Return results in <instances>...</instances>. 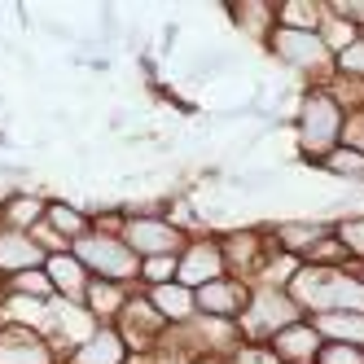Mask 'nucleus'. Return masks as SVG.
Returning a JSON list of instances; mask_svg holds the SVG:
<instances>
[{"mask_svg": "<svg viewBox=\"0 0 364 364\" xmlns=\"http://www.w3.org/2000/svg\"><path fill=\"white\" fill-rule=\"evenodd\" d=\"M220 246H224V264L232 277L242 281H259L268 268V259L277 255L272 250V237H268V224H228L220 232Z\"/></svg>", "mask_w": 364, "mask_h": 364, "instance_id": "5", "label": "nucleus"}, {"mask_svg": "<svg viewBox=\"0 0 364 364\" xmlns=\"http://www.w3.org/2000/svg\"><path fill=\"white\" fill-rule=\"evenodd\" d=\"M132 290H136V285H132ZM132 290H127V285H110V281H92V285H88L84 307L92 311V321H97V325H110V321L119 316V307L127 303V294H132Z\"/></svg>", "mask_w": 364, "mask_h": 364, "instance_id": "22", "label": "nucleus"}, {"mask_svg": "<svg viewBox=\"0 0 364 364\" xmlns=\"http://www.w3.org/2000/svg\"><path fill=\"white\" fill-rule=\"evenodd\" d=\"M360 277H364V268H360Z\"/></svg>", "mask_w": 364, "mask_h": 364, "instance_id": "35", "label": "nucleus"}, {"mask_svg": "<svg viewBox=\"0 0 364 364\" xmlns=\"http://www.w3.org/2000/svg\"><path fill=\"white\" fill-rule=\"evenodd\" d=\"M145 299H149L154 311L167 321V329H180V325H189V321L198 316V299H193L189 285H180V281H171V285H154V290H145Z\"/></svg>", "mask_w": 364, "mask_h": 364, "instance_id": "17", "label": "nucleus"}, {"mask_svg": "<svg viewBox=\"0 0 364 364\" xmlns=\"http://www.w3.org/2000/svg\"><path fill=\"white\" fill-rule=\"evenodd\" d=\"M224 9V18L237 27L250 44H259L264 48V40L272 36V27H277V5L272 0H228V5H220Z\"/></svg>", "mask_w": 364, "mask_h": 364, "instance_id": "15", "label": "nucleus"}, {"mask_svg": "<svg viewBox=\"0 0 364 364\" xmlns=\"http://www.w3.org/2000/svg\"><path fill=\"white\" fill-rule=\"evenodd\" d=\"M228 277V264H224V246H220V232H193L180 250V272L176 281L189 285V290H202V285H211Z\"/></svg>", "mask_w": 364, "mask_h": 364, "instance_id": "7", "label": "nucleus"}, {"mask_svg": "<svg viewBox=\"0 0 364 364\" xmlns=\"http://www.w3.org/2000/svg\"><path fill=\"white\" fill-rule=\"evenodd\" d=\"M299 321H303V311H299V303L290 299L285 285L255 281L250 285V307H246V316L237 325H242V338H246L250 347H268L281 329H290Z\"/></svg>", "mask_w": 364, "mask_h": 364, "instance_id": "3", "label": "nucleus"}, {"mask_svg": "<svg viewBox=\"0 0 364 364\" xmlns=\"http://www.w3.org/2000/svg\"><path fill=\"white\" fill-rule=\"evenodd\" d=\"M176 40H180V22H167L163 27V53H176Z\"/></svg>", "mask_w": 364, "mask_h": 364, "instance_id": "32", "label": "nucleus"}, {"mask_svg": "<svg viewBox=\"0 0 364 364\" xmlns=\"http://www.w3.org/2000/svg\"><path fill=\"white\" fill-rule=\"evenodd\" d=\"M333 237L347 246L351 264L364 268V211H351V215H338L333 220Z\"/></svg>", "mask_w": 364, "mask_h": 364, "instance_id": "25", "label": "nucleus"}, {"mask_svg": "<svg viewBox=\"0 0 364 364\" xmlns=\"http://www.w3.org/2000/svg\"><path fill=\"white\" fill-rule=\"evenodd\" d=\"M127 360H132V351H127L123 333L114 325H97L84 343H75L62 355V364H127Z\"/></svg>", "mask_w": 364, "mask_h": 364, "instance_id": "11", "label": "nucleus"}, {"mask_svg": "<svg viewBox=\"0 0 364 364\" xmlns=\"http://www.w3.org/2000/svg\"><path fill=\"white\" fill-rule=\"evenodd\" d=\"M224 364H277V360H272V351H268V347H250V343H246V347L232 351Z\"/></svg>", "mask_w": 364, "mask_h": 364, "instance_id": "31", "label": "nucleus"}, {"mask_svg": "<svg viewBox=\"0 0 364 364\" xmlns=\"http://www.w3.org/2000/svg\"><path fill=\"white\" fill-rule=\"evenodd\" d=\"M0 145H9V132H0Z\"/></svg>", "mask_w": 364, "mask_h": 364, "instance_id": "34", "label": "nucleus"}, {"mask_svg": "<svg viewBox=\"0 0 364 364\" xmlns=\"http://www.w3.org/2000/svg\"><path fill=\"white\" fill-rule=\"evenodd\" d=\"M44 224L53 228L66 246H75L80 237H88V232H92V215L84 211V206H80V202H70V198H53V193H48Z\"/></svg>", "mask_w": 364, "mask_h": 364, "instance_id": "18", "label": "nucleus"}, {"mask_svg": "<svg viewBox=\"0 0 364 364\" xmlns=\"http://www.w3.org/2000/svg\"><path fill=\"white\" fill-rule=\"evenodd\" d=\"M343 123L347 106L333 97L329 84H311L299 88V106H294V159L316 167L329 149L343 145Z\"/></svg>", "mask_w": 364, "mask_h": 364, "instance_id": "1", "label": "nucleus"}, {"mask_svg": "<svg viewBox=\"0 0 364 364\" xmlns=\"http://www.w3.org/2000/svg\"><path fill=\"white\" fill-rule=\"evenodd\" d=\"M5 307H9V281L0 277V316H5Z\"/></svg>", "mask_w": 364, "mask_h": 364, "instance_id": "33", "label": "nucleus"}, {"mask_svg": "<svg viewBox=\"0 0 364 364\" xmlns=\"http://www.w3.org/2000/svg\"><path fill=\"white\" fill-rule=\"evenodd\" d=\"M321 329L325 343H347V347H364V311H325V316H307Z\"/></svg>", "mask_w": 364, "mask_h": 364, "instance_id": "19", "label": "nucleus"}, {"mask_svg": "<svg viewBox=\"0 0 364 364\" xmlns=\"http://www.w3.org/2000/svg\"><path fill=\"white\" fill-rule=\"evenodd\" d=\"M303 264H307V268H355V264H351V255H347V246L338 242L333 232H325V237L303 255Z\"/></svg>", "mask_w": 364, "mask_h": 364, "instance_id": "26", "label": "nucleus"}, {"mask_svg": "<svg viewBox=\"0 0 364 364\" xmlns=\"http://www.w3.org/2000/svg\"><path fill=\"white\" fill-rule=\"evenodd\" d=\"M333 80H364V31L333 53Z\"/></svg>", "mask_w": 364, "mask_h": 364, "instance_id": "28", "label": "nucleus"}, {"mask_svg": "<svg viewBox=\"0 0 364 364\" xmlns=\"http://www.w3.org/2000/svg\"><path fill=\"white\" fill-rule=\"evenodd\" d=\"M48 255L40 250V242L31 232H18V228H5L0 224V277H18V272H31V268H44Z\"/></svg>", "mask_w": 364, "mask_h": 364, "instance_id": "14", "label": "nucleus"}, {"mask_svg": "<svg viewBox=\"0 0 364 364\" xmlns=\"http://www.w3.org/2000/svg\"><path fill=\"white\" fill-rule=\"evenodd\" d=\"M0 364H62V351L40 329L0 321Z\"/></svg>", "mask_w": 364, "mask_h": 364, "instance_id": "9", "label": "nucleus"}, {"mask_svg": "<svg viewBox=\"0 0 364 364\" xmlns=\"http://www.w3.org/2000/svg\"><path fill=\"white\" fill-rule=\"evenodd\" d=\"M321 347H325V338H321V329L311 325L307 316L299 325H290V329H281L268 343V351H272L277 364H316Z\"/></svg>", "mask_w": 364, "mask_h": 364, "instance_id": "12", "label": "nucleus"}, {"mask_svg": "<svg viewBox=\"0 0 364 364\" xmlns=\"http://www.w3.org/2000/svg\"><path fill=\"white\" fill-rule=\"evenodd\" d=\"M264 53L290 70L299 88H311V84H329L333 80V48L325 44L321 31H299V27H272V36L264 40Z\"/></svg>", "mask_w": 364, "mask_h": 364, "instance_id": "2", "label": "nucleus"}, {"mask_svg": "<svg viewBox=\"0 0 364 364\" xmlns=\"http://www.w3.org/2000/svg\"><path fill=\"white\" fill-rule=\"evenodd\" d=\"M316 171H321V176H329V180H338V185L364 189V154H360V149H347V145L329 149L325 159L316 163Z\"/></svg>", "mask_w": 364, "mask_h": 364, "instance_id": "20", "label": "nucleus"}, {"mask_svg": "<svg viewBox=\"0 0 364 364\" xmlns=\"http://www.w3.org/2000/svg\"><path fill=\"white\" fill-rule=\"evenodd\" d=\"M70 255L84 264V272L92 281H110V285H132L141 281V259L132 255V246H127L119 232H88V237H80L70 246Z\"/></svg>", "mask_w": 364, "mask_h": 364, "instance_id": "4", "label": "nucleus"}, {"mask_svg": "<svg viewBox=\"0 0 364 364\" xmlns=\"http://www.w3.org/2000/svg\"><path fill=\"white\" fill-rule=\"evenodd\" d=\"M316 364H364V347H347V343H325Z\"/></svg>", "mask_w": 364, "mask_h": 364, "instance_id": "29", "label": "nucleus"}, {"mask_svg": "<svg viewBox=\"0 0 364 364\" xmlns=\"http://www.w3.org/2000/svg\"><path fill=\"white\" fill-rule=\"evenodd\" d=\"M44 211H48V193L44 189L9 185L5 193H0V224H5V228L31 232L36 224H44Z\"/></svg>", "mask_w": 364, "mask_h": 364, "instance_id": "13", "label": "nucleus"}, {"mask_svg": "<svg viewBox=\"0 0 364 364\" xmlns=\"http://www.w3.org/2000/svg\"><path fill=\"white\" fill-rule=\"evenodd\" d=\"M193 299H198V316L206 321H242L250 307V281L228 272L211 285H202V290H193Z\"/></svg>", "mask_w": 364, "mask_h": 364, "instance_id": "8", "label": "nucleus"}, {"mask_svg": "<svg viewBox=\"0 0 364 364\" xmlns=\"http://www.w3.org/2000/svg\"><path fill=\"white\" fill-rule=\"evenodd\" d=\"M329 5L325 0H277V27H299V31H321Z\"/></svg>", "mask_w": 364, "mask_h": 364, "instance_id": "21", "label": "nucleus"}, {"mask_svg": "<svg viewBox=\"0 0 364 364\" xmlns=\"http://www.w3.org/2000/svg\"><path fill=\"white\" fill-rule=\"evenodd\" d=\"M277 180H281L277 167H237V171H224V185L232 193H272Z\"/></svg>", "mask_w": 364, "mask_h": 364, "instance_id": "23", "label": "nucleus"}, {"mask_svg": "<svg viewBox=\"0 0 364 364\" xmlns=\"http://www.w3.org/2000/svg\"><path fill=\"white\" fill-rule=\"evenodd\" d=\"M180 272V255H159V259H141V290H154V285H171Z\"/></svg>", "mask_w": 364, "mask_h": 364, "instance_id": "27", "label": "nucleus"}, {"mask_svg": "<svg viewBox=\"0 0 364 364\" xmlns=\"http://www.w3.org/2000/svg\"><path fill=\"white\" fill-rule=\"evenodd\" d=\"M343 145L364 154V110H347V123H343Z\"/></svg>", "mask_w": 364, "mask_h": 364, "instance_id": "30", "label": "nucleus"}, {"mask_svg": "<svg viewBox=\"0 0 364 364\" xmlns=\"http://www.w3.org/2000/svg\"><path fill=\"white\" fill-rule=\"evenodd\" d=\"M9 299H27V303H53V281H48L44 268H31V272H18L9 277Z\"/></svg>", "mask_w": 364, "mask_h": 364, "instance_id": "24", "label": "nucleus"}, {"mask_svg": "<svg viewBox=\"0 0 364 364\" xmlns=\"http://www.w3.org/2000/svg\"><path fill=\"white\" fill-rule=\"evenodd\" d=\"M123 242L132 246L136 259H159V255H180L189 242L185 228H176L167 215H127L123 220Z\"/></svg>", "mask_w": 364, "mask_h": 364, "instance_id": "6", "label": "nucleus"}, {"mask_svg": "<svg viewBox=\"0 0 364 364\" xmlns=\"http://www.w3.org/2000/svg\"><path fill=\"white\" fill-rule=\"evenodd\" d=\"M325 232H333V220L325 215H311V220H268V237H272V250L303 264V255L316 246Z\"/></svg>", "mask_w": 364, "mask_h": 364, "instance_id": "10", "label": "nucleus"}, {"mask_svg": "<svg viewBox=\"0 0 364 364\" xmlns=\"http://www.w3.org/2000/svg\"><path fill=\"white\" fill-rule=\"evenodd\" d=\"M44 272H48V281H53V294H58V303H75V307H84L92 277L84 272V264H80V259H75L70 250H66V255H48Z\"/></svg>", "mask_w": 364, "mask_h": 364, "instance_id": "16", "label": "nucleus"}]
</instances>
